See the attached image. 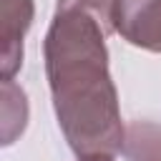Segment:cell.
Returning <instances> with one entry per match:
<instances>
[{
    "instance_id": "1",
    "label": "cell",
    "mask_w": 161,
    "mask_h": 161,
    "mask_svg": "<svg viewBox=\"0 0 161 161\" xmlns=\"http://www.w3.org/2000/svg\"><path fill=\"white\" fill-rule=\"evenodd\" d=\"M116 3L58 0L43 40L55 118L78 158L123 151L126 126L106 48V38L116 33Z\"/></svg>"
},
{
    "instance_id": "2",
    "label": "cell",
    "mask_w": 161,
    "mask_h": 161,
    "mask_svg": "<svg viewBox=\"0 0 161 161\" xmlns=\"http://www.w3.org/2000/svg\"><path fill=\"white\" fill-rule=\"evenodd\" d=\"M113 25L126 43L161 53V0H118Z\"/></svg>"
},
{
    "instance_id": "3",
    "label": "cell",
    "mask_w": 161,
    "mask_h": 161,
    "mask_svg": "<svg viewBox=\"0 0 161 161\" xmlns=\"http://www.w3.org/2000/svg\"><path fill=\"white\" fill-rule=\"evenodd\" d=\"M33 0H3L0 13V65L3 80H13V75L23 65V38L33 25Z\"/></svg>"
},
{
    "instance_id": "4",
    "label": "cell",
    "mask_w": 161,
    "mask_h": 161,
    "mask_svg": "<svg viewBox=\"0 0 161 161\" xmlns=\"http://www.w3.org/2000/svg\"><path fill=\"white\" fill-rule=\"evenodd\" d=\"M126 161H161V123L131 121L123 138Z\"/></svg>"
},
{
    "instance_id": "5",
    "label": "cell",
    "mask_w": 161,
    "mask_h": 161,
    "mask_svg": "<svg viewBox=\"0 0 161 161\" xmlns=\"http://www.w3.org/2000/svg\"><path fill=\"white\" fill-rule=\"evenodd\" d=\"M28 123V98L20 86L3 80V146H10Z\"/></svg>"
},
{
    "instance_id": "6",
    "label": "cell",
    "mask_w": 161,
    "mask_h": 161,
    "mask_svg": "<svg viewBox=\"0 0 161 161\" xmlns=\"http://www.w3.org/2000/svg\"><path fill=\"white\" fill-rule=\"evenodd\" d=\"M78 161H113V156H88V158H78Z\"/></svg>"
}]
</instances>
